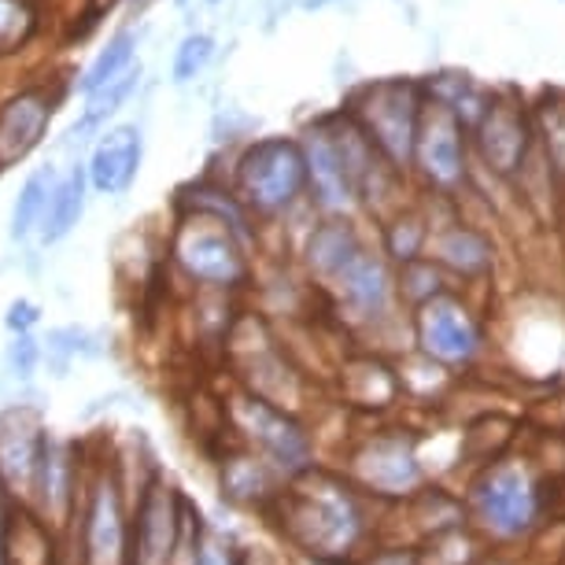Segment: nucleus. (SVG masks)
<instances>
[{
	"label": "nucleus",
	"instance_id": "obj_24",
	"mask_svg": "<svg viewBox=\"0 0 565 565\" xmlns=\"http://www.w3.org/2000/svg\"><path fill=\"white\" fill-rule=\"evenodd\" d=\"M85 185H89V170L85 167H74L67 178H60L56 193L49 200L45 218H41V226H38L41 244H56L78 226L85 215Z\"/></svg>",
	"mask_w": 565,
	"mask_h": 565
},
{
	"label": "nucleus",
	"instance_id": "obj_41",
	"mask_svg": "<svg viewBox=\"0 0 565 565\" xmlns=\"http://www.w3.org/2000/svg\"><path fill=\"white\" fill-rule=\"evenodd\" d=\"M241 565H277V562H274L266 551H259V547H244V558H241Z\"/></svg>",
	"mask_w": 565,
	"mask_h": 565
},
{
	"label": "nucleus",
	"instance_id": "obj_37",
	"mask_svg": "<svg viewBox=\"0 0 565 565\" xmlns=\"http://www.w3.org/2000/svg\"><path fill=\"white\" fill-rule=\"evenodd\" d=\"M241 558H244V547L230 543L226 536H218V532H207L196 565H241Z\"/></svg>",
	"mask_w": 565,
	"mask_h": 565
},
{
	"label": "nucleus",
	"instance_id": "obj_23",
	"mask_svg": "<svg viewBox=\"0 0 565 565\" xmlns=\"http://www.w3.org/2000/svg\"><path fill=\"white\" fill-rule=\"evenodd\" d=\"M433 230V218L422 207H396L385 218V230H381V252L392 266H407L429 255Z\"/></svg>",
	"mask_w": 565,
	"mask_h": 565
},
{
	"label": "nucleus",
	"instance_id": "obj_7",
	"mask_svg": "<svg viewBox=\"0 0 565 565\" xmlns=\"http://www.w3.org/2000/svg\"><path fill=\"white\" fill-rule=\"evenodd\" d=\"M370 145L388 159L399 174L414 167V141L425 111V89L414 82H373L362 85L344 108Z\"/></svg>",
	"mask_w": 565,
	"mask_h": 565
},
{
	"label": "nucleus",
	"instance_id": "obj_5",
	"mask_svg": "<svg viewBox=\"0 0 565 565\" xmlns=\"http://www.w3.org/2000/svg\"><path fill=\"white\" fill-rule=\"evenodd\" d=\"M230 422L244 447L263 455L285 481H300L311 469H318V440L307 429V422L296 411H285L277 403L255 396V392L241 388L230 399Z\"/></svg>",
	"mask_w": 565,
	"mask_h": 565
},
{
	"label": "nucleus",
	"instance_id": "obj_29",
	"mask_svg": "<svg viewBox=\"0 0 565 565\" xmlns=\"http://www.w3.org/2000/svg\"><path fill=\"white\" fill-rule=\"evenodd\" d=\"M56 185H60V174L52 167H41L23 181V189H19V196H15V207H12V237L15 241L30 237V233L41 226Z\"/></svg>",
	"mask_w": 565,
	"mask_h": 565
},
{
	"label": "nucleus",
	"instance_id": "obj_12",
	"mask_svg": "<svg viewBox=\"0 0 565 565\" xmlns=\"http://www.w3.org/2000/svg\"><path fill=\"white\" fill-rule=\"evenodd\" d=\"M469 141H473L484 170L510 181L525 170L532 152H536V126H532V115L518 100L492 97L484 119L469 134Z\"/></svg>",
	"mask_w": 565,
	"mask_h": 565
},
{
	"label": "nucleus",
	"instance_id": "obj_39",
	"mask_svg": "<svg viewBox=\"0 0 565 565\" xmlns=\"http://www.w3.org/2000/svg\"><path fill=\"white\" fill-rule=\"evenodd\" d=\"M4 326L12 329L15 337H26L30 329L38 326V307L30 303V300H15L12 307H8V315H4Z\"/></svg>",
	"mask_w": 565,
	"mask_h": 565
},
{
	"label": "nucleus",
	"instance_id": "obj_6",
	"mask_svg": "<svg viewBox=\"0 0 565 565\" xmlns=\"http://www.w3.org/2000/svg\"><path fill=\"white\" fill-rule=\"evenodd\" d=\"M326 292L333 296L340 318L355 333L373 337L370 351H377V340L396 326H411V315L403 311L396 292V266L385 259V252L362 248Z\"/></svg>",
	"mask_w": 565,
	"mask_h": 565
},
{
	"label": "nucleus",
	"instance_id": "obj_15",
	"mask_svg": "<svg viewBox=\"0 0 565 565\" xmlns=\"http://www.w3.org/2000/svg\"><path fill=\"white\" fill-rule=\"evenodd\" d=\"M429 255L444 266V274L455 281V289H473V285L492 281V274H495L492 237L458 218L433 230Z\"/></svg>",
	"mask_w": 565,
	"mask_h": 565
},
{
	"label": "nucleus",
	"instance_id": "obj_34",
	"mask_svg": "<svg viewBox=\"0 0 565 565\" xmlns=\"http://www.w3.org/2000/svg\"><path fill=\"white\" fill-rule=\"evenodd\" d=\"M38 30L34 0H0V56L23 49Z\"/></svg>",
	"mask_w": 565,
	"mask_h": 565
},
{
	"label": "nucleus",
	"instance_id": "obj_1",
	"mask_svg": "<svg viewBox=\"0 0 565 565\" xmlns=\"http://www.w3.org/2000/svg\"><path fill=\"white\" fill-rule=\"evenodd\" d=\"M377 510L340 469L318 466L285 488L270 518L296 558L359 562L381 540Z\"/></svg>",
	"mask_w": 565,
	"mask_h": 565
},
{
	"label": "nucleus",
	"instance_id": "obj_17",
	"mask_svg": "<svg viewBox=\"0 0 565 565\" xmlns=\"http://www.w3.org/2000/svg\"><path fill=\"white\" fill-rule=\"evenodd\" d=\"M218 488H222V495H226L230 503L266 510V514H270V510L277 507V499L285 495V488H289V481H285V477L277 473V469L266 462L263 455L241 447V451L222 458Z\"/></svg>",
	"mask_w": 565,
	"mask_h": 565
},
{
	"label": "nucleus",
	"instance_id": "obj_2",
	"mask_svg": "<svg viewBox=\"0 0 565 565\" xmlns=\"http://www.w3.org/2000/svg\"><path fill=\"white\" fill-rule=\"evenodd\" d=\"M462 499L469 529L488 543V551H525L547 529L551 484L525 451H507L469 469Z\"/></svg>",
	"mask_w": 565,
	"mask_h": 565
},
{
	"label": "nucleus",
	"instance_id": "obj_28",
	"mask_svg": "<svg viewBox=\"0 0 565 565\" xmlns=\"http://www.w3.org/2000/svg\"><path fill=\"white\" fill-rule=\"evenodd\" d=\"M34 492L41 495L49 514H63L71 507V492H74V462L67 455V447L56 440H45V451H41V466H38V481Z\"/></svg>",
	"mask_w": 565,
	"mask_h": 565
},
{
	"label": "nucleus",
	"instance_id": "obj_20",
	"mask_svg": "<svg viewBox=\"0 0 565 565\" xmlns=\"http://www.w3.org/2000/svg\"><path fill=\"white\" fill-rule=\"evenodd\" d=\"M403 521H407V543H425V540H436V536H447V532H458V529H469V510H466V499L462 492L447 488L444 481H429L422 488L411 503L396 507Z\"/></svg>",
	"mask_w": 565,
	"mask_h": 565
},
{
	"label": "nucleus",
	"instance_id": "obj_18",
	"mask_svg": "<svg viewBox=\"0 0 565 565\" xmlns=\"http://www.w3.org/2000/svg\"><path fill=\"white\" fill-rule=\"evenodd\" d=\"M41 451H45V436H41L34 414L26 411H4L0 414V481L12 492H34Z\"/></svg>",
	"mask_w": 565,
	"mask_h": 565
},
{
	"label": "nucleus",
	"instance_id": "obj_4",
	"mask_svg": "<svg viewBox=\"0 0 565 565\" xmlns=\"http://www.w3.org/2000/svg\"><path fill=\"white\" fill-rule=\"evenodd\" d=\"M411 348L451 377L473 373L492 351L484 318L462 289H451L411 315Z\"/></svg>",
	"mask_w": 565,
	"mask_h": 565
},
{
	"label": "nucleus",
	"instance_id": "obj_43",
	"mask_svg": "<svg viewBox=\"0 0 565 565\" xmlns=\"http://www.w3.org/2000/svg\"><path fill=\"white\" fill-rule=\"evenodd\" d=\"M178 4H185V0H178Z\"/></svg>",
	"mask_w": 565,
	"mask_h": 565
},
{
	"label": "nucleus",
	"instance_id": "obj_25",
	"mask_svg": "<svg viewBox=\"0 0 565 565\" xmlns=\"http://www.w3.org/2000/svg\"><path fill=\"white\" fill-rule=\"evenodd\" d=\"M425 97L451 111L469 134L477 130V122L484 119L488 104H492V93H484L481 85H473L466 74H436V78L425 85Z\"/></svg>",
	"mask_w": 565,
	"mask_h": 565
},
{
	"label": "nucleus",
	"instance_id": "obj_3",
	"mask_svg": "<svg viewBox=\"0 0 565 565\" xmlns=\"http://www.w3.org/2000/svg\"><path fill=\"white\" fill-rule=\"evenodd\" d=\"M351 484L381 510L411 503L433 481L425 466V436L407 425H373L344 447V469Z\"/></svg>",
	"mask_w": 565,
	"mask_h": 565
},
{
	"label": "nucleus",
	"instance_id": "obj_27",
	"mask_svg": "<svg viewBox=\"0 0 565 565\" xmlns=\"http://www.w3.org/2000/svg\"><path fill=\"white\" fill-rule=\"evenodd\" d=\"M455 289V281L444 274V266L433 259V255H422L407 266H396V292H399V303L403 311L414 315L418 307L440 300Z\"/></svg>",
	"mask_w": 565,
	"mask_h": 565
},
{
	"label": "nucleus",
	"instance_id": "obj_10",
	"mask_svg": "<svg viewBox=\"0 0 565 565\" xmlns=\"http://www.w3.org/2000/svg\"><path fill=\"white\" fill-rule=\"evenodd\" d=\"M411 170L436 196H455L469 185V130L429 97H425V111L418 122Z\"/></svg>",
	"mask_w": 565,
	"mask_h": 565
},
{
	"label": "nucleus",
	"instance_id": "obj_19",
	"mask_svg": "<svg viewBox=\"0 0 565 565\" xmlns=\"http://www.w3.org/2000/svg\"><path fill=\"white\" fill-rule=\"evenodd\" d=\"M141 152H145V141H141V126L134 122H122L108 130L97 141L89 156V185L97 189L104 196H119L126 189L134 185L137 170H141Z\"/></svg>",
	"mask_w": 565,
	"mask_h": 565
},
{
	"label": "nucleus",
	"instance_id": "obj_32",
	"mask_svg": "<svg viewBox=\"0 0 565 565\" xmlns=\"http://www.w3.org/2000/svg\"><path fill=\"white\" fill-rule=\"evenodd\" d=\"M532 126H536V148L540 156L547 159V167L565 181V100L562 97H547L532 115Z\"/></svg>",
	"mask_w": 565,
	"mask_h": 565
},
{
	"label": "nucleus",
	"instance_id": "obj_16",
	"mask_svg": "<svg viewBox=\"0 0 565 565\" xmlns=\"http://www.w3.org/2000/svg\"><path fill=\"white\" fill-rule=\"evenodd\" d=\"M52 111H56V97L45 85L19 89L0 104V167H12L34 152L49 130Z\"/></svg>",
	"mask_w": 565,
	"mask_h": 565
},
{
	"label": "nucleus",
	"instance_id": "obj_21",
	"mask_svg": "<svg viewBox=\"0 0 565 565\" xmlns=\"http://www.w3.org/2000/svg\"><path fill=\"white\" fill-rule=\"evenodd\" d=\"M344 396L351 399V407L359 411H392L403 396V381H399V366L388 355H377V351H359L351 355L344 366Z\"/></svg>",
	"mask_w": 565,
	"mask_h": 565
},
{
	"label": "nucleus",
	"instance_id": "obj_30",
	"mask_svg": "<svg viewBox=\"0 0 565 565\" xmlns=\"http://www.w3.org/2000/svg\"><path fill=\"white\" fill-rule=\"evenodd\" d=\"M137 82H141V67H130V71L122 74V78L108 82V85H104V89H97V93H89V97H85L82 119L74 122V130H71L74 141H85L89 134H97L100 126L108 122L111 115L122 108L126 100H130V93L137 89Z\"/></svg>",
	"mask_w": 565,
	"mask_h": 565
},
{
	"label": "nucleus",
	"instance_id": "obj_14",
	"mask_svg": "<svg viewBox=\"0 0 565 565\" xmlns=\"http://www.w3.org/2000/svg\"><path fill=\"white\" fill-rule=\"evenodd\" d=\"M134 521L126 518L122 488L111 473H100L85 507V565H130Z\"/></svg>",
	"mask_w": 565,
	"mask_h": 565
},
{
	"label": "nucleus",
	"instance_id": "obj_26",
	"mask_svg": "<svg viewBox=\"0 0 565 565\" xmlns=\"http://www.w3.org/2000/svg\"><path fill=\"white\" fill-rule=\"evenodd\" d=\"M181 215H207L222 222V226H230L237 237L248 244L252 230H248V207L241 204L237 193H230V189L222 185H211V181H200V185L185 189L181 193Z\"/></svg>",
	"mask_w": 565,
	"mask_h": 565
},
{
	"label": "nucleus",
	"instance_id": "obj_11",
	"mask_svg": "<svg viewBox=\"0 0 565 565\" xmlns=\"http://www.w3.org/2000/svg\"><path fill=\"white\" fill-rule=\"evenodd\" d=\"M189 503L163 477H156L137 499L134 536H130V565H170L174 562L181 529H185Z\"/></svg>",
	"mask_w": 565,
	"mask_h": 565
},
{
	"label": "nucleus",
	"instance_id": "obj_33",
	"mask_svg": "<svg viewBox=\"0 0 565 565\" xmlns=\"http://www.w3.org/2000/svg\"><path fill=\"white\" fill-rule=\"evenodd\" d=\"M422 565H477L488 554V543L473 529H458L447 536L418 543Z\"/></svg>",
	"mask_w": 565,
	"mask_h": 565
},
{
	"label": "nucleus",
	"instance_id": "obj_8",
	"mask_svg": "<svg viewBox=\"0 0 565 565\" xmlns=\"http://www.w3.org/2000/svg\"><path fill=\"white\" fill-rule=\"evenodd\" d=\"M307 196V159L296 137H263L237 159V200L255 215H281Z\"/></svg>",
	"mask_w": 565,
	"mask_h": 565
},
{
	"label": "nucleus",
	"instance_id": "obj_22",
	"mask_svg": "<svg viewBox=\"0 0 565 565\" xmlns=\"http://www.w3.org/2000/svg\"><path fill=\"white\" fill-rule=\"evenodd\" d=\"M366 248L362 233L355 230L351 218H322L318 226L307 233V244H303V263L311 277L322 289L337 281L344 274V266L355 259V255Z\"/></svg>",
	"mask_w": 565,
	"mask_h": 565
},
{
	"label": "nucleus",
	"instance_id": "obj_31",
	"mask_svg": "<svg viewBox=\"0 0 565 565\" xmlns=\"http://www.w3.org/2000/svg\"><path fill=\"white\" fill-rule=\"evenodd\" d=\"M137 30H119L108 45H104L97 56H93V63L85 67V74H82V82H78V89L89 97V93H97V89H104L108 82H115V78H122L126 71H130V63H134V49H137Z\"/></svg>",
	"mask_w": 565,
	"mask_h": 565
},
{
	"label": "nucleus",
	"instance_id": "obj_38",
	"mask_svg": "<svg viewBox=\"0 0 565 565\" xmlns=\"http://www.w3.org/2000/svg\"><path fill=\"white\" fill-rule=\"evenodd\" d=\"M38 344H34V337H15L12 340V348H8V366H12V373H19V377H30L38 366Z\"/></svg>",
	"mask_w": 565,
	"mask_h": 565
},
{
	"label": "nucleus",
	"instance_id": "obj_36",
	"mask_svg": "<svg viewBox=\"0 0 565 565\" xmlns=\"http://www.w3.org/2000/svg\"><path fill=\"white\" fill-rule=\"evenodd\" d=\"M359 565H422V554L407 540H377L359 558Z\"/></svg>",
	"mask_w": 565,
	"mask_h": 565
},
{
	"label": "nucleus",
	"instance_id": "obj_35",
	"mask_svg": "<svg viewBox=\"0 0 565 565\" xmlns=\"http://www.w3.org/2000/svg\"><path fill=\"white\" fill-rule=\"evenodd\" d=\"M211 56H215V41H211L207 34H189L174 52V67H170V74H174L178 85L193 82L196 74L211 63Z\"/></svg>",
	"mask_w": 565,
	"mask_h": 565
},
{
	"label": "nucleus",
	"instance_id": "obj_9",
	"mask_svg": "<svg viewBox=\"0 0 565 565\" xmlns=\"http://www.w3.org/2000/svg\"><path fill=\"white\" fill-rule=\"evenodd\" d=\"M174 263L193 277L196 285L215 292H233L248 285V255H244V241L222 222L207 215H181V226L170 244Z\"/></svg>",
	"mask_w": 565,
	"mask_h": 565
},
{
	"label": "nucleus",
	"instance_id": "obj_13",
	"mask_svg": "<svg viewBox=\"0 0 565 565\" xmlns=\"http://www.w3.org/2000/svg\"><path fill=\"white\" fill-rule=\"evenodd\" d=\"M300 145L307 159V200H311L326 218H351V211L359 207V193L344 167V156H340V148H337L329 119L315 122L311 130L300 137Z\"/></svg>",
	"mask_w": 565,
	"mask_h": 565
},
{
	"label": "nucleus",
	"instance_id": "obj_40",
	"mask_svg": "<svg viewBox=\"0 0 565 565\" xmlns=\"http://www.w3.org/2000/svg\"><path fill=\"white\" fill-rule=\"evenodd\" d=\"M477 565H532L525 551H488Z\"/></svg>",
	"mask_w": 565,
	"mask_h": 565
},
{
	"label": "nucleus",
	"instance_id": "obj_42",
	"mask_svg": "<svg viewBox=\"0 0 565 565\" xmlns=\"http://www.w3.org/2000/svg\"><path fill=\"white\" fill-rule=\"evenodd\" d=\"M296 565H359V562H322V558H296Z\"/></svg>",
	"mask_w": 565,
	"mask_h": 565
}]
</instances>
